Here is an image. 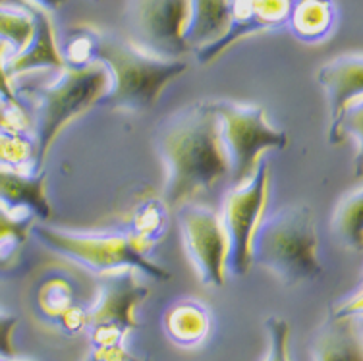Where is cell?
<instances>
[{
  "instance_id": "1",
  "label": "cell",
  "mask_w": 363,
  "mask_h": 361,
  "mask_svg": "<svg viewBox=\"0 0 363 361\" xmlns=\"http://www.w3.org/2000/svg\"><path fill=\"white\" fill-rule=\"evenodd\" d=\"M159 151L167 167L164 199L180 207L230 174L213 101L182 109L162 124Z\"/></svg>"
},
{
  "instance_id": "2",
  "label": "cell",
  "mask_w": 363,
  "mask_h": 361,
  "mask_svg": "<svg viewBox=\"0 0 363 361\" xmlns=\"http://www.w3.org/2000/svg\"><path fill=\"white\" fill-rule=\"evenodd\" d=\"M111 89V76L103 62L87 66H64L52 82L31 89L16 91L20 101L33 104V135L37 141V170L41 172L50 147L72 120L101 103Z\"/></svg>"
},
{
  "instance_id": "3",
  "label": "cell",
  "mask_w": 363,
  "mask_h": 361,
  "mask_svg": "<svg viewBox=\"0 0 363 361\" xmlns=\"http://www.w3.org/2000/svg\"><path fill=\"white\" fill-rule=\"evenodd\" d=\"M252 265L279 278L284 286L315 280L323 274L319 234L313 209L294 203L263 216L252 243Z\"/></svg>"
},
{
  "instance_id": "4",
  "label": "cell",
  "mask_w": 363,
  "mask_h": 361,
  "mask_svg": "<svg viewBox=\"0 0 363 361\" xmlns=\"http://www.w3.org/2000/svg\"><path fill=\"white\" fill-rule=\"evenodd\" d=\"M95 60L105 64L111 76V89L99 104L118 111H151L164 87L188 70L184 60L149 55L111 33H97Z\"/></svg>"
},
{
  "instance_id": "5",
  "label": "cell",
  "mask_w": 363,
  "mask_h": 361,
  "mask_svg": "<svg viewBox=\"0 0 363 361\" xmlns=\"http://www.w3.org/2000/svg\"><path fill=\"white\" fill-rule=\"evenodd\" d=\"M31 236L55 253L103 274L118 269H135L155 280H168L170 272L149 259V240L140 234H99L31 226Z\"/></svg>"
},
{
  "instance_id": "6",
  "label": "cell",
  "mask_w": 363,
  "mask_h": 361,
  "mask_svg": "<svg viewBox=\"0 0 363 361\" xmlns=\"http://www.w3.org/2000/svg\"><path fill=\"white\" fill-rule=\"evenodd\" d=\"M217 112L220 138L228 159V168L234 184L244 182L255 170L265 151H282L290 143L286 132L269 122L261 104L238 101H213Z\"/></svg>"
},
{
  "instance_id": "7",
  "label": "cell",
  "mask_w": 363,
  "mask_h": 361,
  "mask_svg": "<svg viewBox=\"0 0 363 361\" xmlns=\"http://www.w3.org/2000/svg\"><path fill=\"white\" fill-rule=\"evenodd\" d=\"M135 272V269H118L99 274L97 298L87 309L93 354L126 346L128 334L138 327L133 313L149 296V290L138 282Z\"/></svg>"
},
{
  "instance_id": "8",
  "label": "cell",
  "mask_w": 363,
  "mask_h": 361,
  "mask_svg": "<svg viewBox=\"0 0 363 361\" xmlns=\"http://www.w3.org/2000/svg\"><path fill=\"white\" fill-rule=\"evenodd\" d=\"M269 191L271 167L269 160L263 157L255 170L244 182L234 184L224 197L220 221L230 243L228 271L236 277H245L252 267L253 236L265 216Z\"/></svg>"
},
{
  "instance_id": "9",
  "label": "cell",
  "mask_w": 363,
  "mask_h": 361,
  "mask_svg": "<svg viewBox=\"0 0 363 361\" xmlns=\"http://www.w3.org/2000/svg\"><path fill=\"white\" fill-rule=\"evenodd\" d=\"M317 82L327 93L328 143L340 145L350 133H354L357 138V147L362 151V55H342L325 62L317 70Z\"/></svg>"
},
{
  "instance_id": "10",
  "label": "cell",
  "mask_w": 363,
  "mask_h": 361,
  "mask_svg": "<svg viewBox=\"0 0 363 361\" xmlns=\"http://www.w3.org/2000/svg\"><path fill=\"white\" fill-rule=\"evenodd\" d=\"M126 20L132 43L149 55L180 60L189 50L184 41L189 0H128Z\"/></svg>"
},
{
  "instance_id": "11",
  "label": "cell",
  "mask_w": 363,
  "mask_h": 361,
  "mask_svg": "<svg viewBox=\"0 0 363 361\" xmlns=\"http://www.w3.org/2000/svg\"><path fill=\"white\" fill-rule=\"evenodd\" d=\"M180 232L189 261L201 284L220 288L226 282L230 243L224 232L220 213L188 205L180 211Z\"/></svg>"
},
{
  "instance_id": "12",
  "label": "cell",
  "mask_w": 363,
  "mask_h": 361,
  "mask_svg": "<svg viewBox=\"0 0 363 361\" xmlns=\"http://www.w3.org/2000/svg\"><path fill=\"white\" fill-rule=\"evenodd\" d=\"M4 68L10 79H18L29 72H39V70L64 68L62 55L56 45L55 28L45 10L35 8V31H33L31 41L18 55L6 56Z\"/></svg>"
},
{
  "instance_id": "13",
  "label": "cell",
  "mask_w": 363,
  "mask_h": 361,
  "mask_svg": "<svg viewBox=\"0 0 363 361\" xmlns=\"http://www.w3.org/2000/svg\"><path fill=\"white\" fill-rule=\"evenodd\" d=\"M0 205L12 211H28L37 221L50 218L47 172H20L0 167Z\"/></svg>"
},
{
  "instance_id": "14",
  "label": "cell",
  "mask_w": 363,
  "mask_h": 361,
  "mask_svg": "<svg viewBox=\"0 0 363 361\" xmlns=\"http://www.w3.org/2000/svg\"><path fill=\"white\" fill-rule=\"evenodd\" d=\"M232 21V0H189V20L184 41L201 50L220 41Z\"/></svg>"
},
{
  "instance_id": "15",
  "label": "cell",
  "mask_w": 363,
  "mask_h": 361,
  "mask_svg": "<svg viewBox=\"0 0 363 361\" xmlns=\"http://www.w3.org/2000/svg\"><path fill=\"white\" fill-rule=\"evenodd\" d=\"M313 361H363L362 328L354 321L330 319L315 334Z\"/></svg>"
},
{
  "instance_id": "16",
  "label": "cell",
  "mask_w": 363,
  "mask_h": 361,
  "mask_svg": "<svg viewBox=\"0 0 363 361\" xmlns=\"http://www.w3.org/2000/svg\"><path fill=\"white\" fill-rule=\"evenodd\" d=\"M162 327L176 346H199L211 331V315L207 307L196 299H180L168 307L162 317Z\"/></svg>"
},
{
  "instance_id": "17",
  "label": "cell",
  "mask_w": 363,
  "mask_h": 361,
  "mask_svg": "<svg viewBox=\"0 0 363 361\" xmlns=\"http://www.w3.org/2000/svg\"><path fill=\"white\" fill-rule=\"evenodd\" d=\"M35 223L37 218L28 211H12L0 205V274L18 267Z\"/></svg>"
},
{
  "instance_id": "18",
  "label": "cell",
  "mask_w": 363,
  "mask_h": 361,
  "mask_svg": "<svg viewBox=\"0 0 363 361\" xmlns=\"http://www.w3.org/2000/svg\"><path fill=\"white\" fill-rule=\"evenodd\" d=\"M335 21L330 0H294L286 26L298 39L306 43L321 41Z\"/></svg>"
},
{
  "instance_id": "19",
  "label": "cell",
  "mask_w": 363,
  "mask_h": 361,
  "mask_svg": "<svg viewBox=\"0 0 363 361\" xmlns=\"http://www.w3.org/2000/svg\"><path fill=\"white\" fill-rule=\"evenodd\" d=\"M363 189L356 186L336 203L333 213V232L348 250L362 251L363 236Z\"/></svg>"
},
{
  "instance_id": "20",
  "label": "cell",
  "mask_w": 363,
  "mask_h": 361,
  "mask_svg": "<svg viewBox=\"0 0 363 361\" xmlns=\"http://www.w3.org/2000/svg\"><path fill=\"white\" fill-rule=\"evenodd\" d=\"M35 31V8L31 4H0V41L18 55L28 47Z\"/></svg>"
},
{
  "instance_id": "21",
  "label": "cell",
  "mask_w": 363,
  "mask_h": 361,
  "mask_svg": "<svg viewBox=\"0 0 363 361\" xmlns=\"http://www.w3.org/2000/svg\"><path fill=\"white\" fill-rule=\"evenodd\" d=\"M0 167L20 172H39L37 141L33 132L0 128Z\"/></svg>"
},
{
  "instance_id": "22",
  "label": "cell",
  "mask_w": 363,
  "mask_h": 361,
  "mask_svg": "<svg viewBox=\"0 0 363 361\" xmlns=\"http://www.w3.org/2000/svg\"><path fill=\"white\" fill-rule=\"evenodd\" d=\"M267 352L263 361H290V323L284 317L271 315L265 319Z\"/></svg>"
},
{
  "instance_id": "23",
  "label": "cell",
  "mask_w": 363,
  "mask_h": 361,
  "mask_svg": "<svg viewBox=\"0 0 363 361\" xmlns=\"http://www.w3.org/2000/svg\"><path fill=\"white\" fill-rule=\"evenodd\" d=\"M95 43L97 33L91 31H79L70 37L66 47L60 52L62 55L64 66H87L95 60Z\"/></svg>"
},
{
  "instance_id": "24",
  "label": "cell",
  "mask_w": 363,
  "mask_h": 361,
  "mask_svg": "<svg viewBox=\"0 0 363 361\" xmlns=\"http://www.w3.org/2000/svg\"><path fill=\"white\" fill-rule=\"evenodd\" d=\"M72 306H74L72 294L64 282H58V280L52 282V284L47 282L39 292V307L47 317L60 319Z\"/></svg>"
},
{
  "instance_id": "25",
  "label": "cell",
  "mask_w": 363,
  "mask_h": 361,
  "mask_svg": "<svg viewBox=\"0 0 363 361\" xmlns=\"http://www.w3.org/2000/svg\"><path fill=\"white\" fill-rule=\"evenodd\" d=\"M0 128L18 130V132H33V120L26 103L10 104L0 99Z\"/></svg>"
},
{
  "instance_id": "26",
  "label": "cell",
  "mask_w": 363,
  "mask_h": 361,
  "mask_svg": "<svg viewBox=\"0 0 363 361\" xmlns=\"http://www.w3.org/2000/svg\"><path fill=\"white\" fill-rule=\"evenodd\" d=\"M20 323L16 313L0 307V355H18L14 346V333Z\"/></svg>"
},
{
  "instance_id": "27",
  "label": "cell",
  "mask_w": 363,
  "mask_h": 361,
  "mask_svg": "<svg viewBox=\"0 0 363 361\" xmlns=\"http://www.w3.org/2000/svg\"><path fill=\"white\" fill-rule=\"evenodd\" d=\"M10 55V49H8L4 43L0 41V99L4 103L10 104H20L21 101L18 99L14 91V85H12V79L8 77L6 68H4V62H6V56Z\"/></svg>"
},
{
  "instance_id": "28",
  "label": "cell",
  "mask_w": 363,
  "mask_h": 361,
  "mask_svg": "<svg viewBox=\"0 0 363 361\" xmlns=\"http://www.w3.org/2000/svg\"><path fill=\"white\" fill-rule=\"evenodd\" d=\"M28 4L31 6L39 8V10H45V12H49V10H56V8H60L66 2V0H26Z\"/></svg>"
},
{
  "instance_id": "29",
  "label": "cell",
  "mask_w": 363,
  "mask_h": 361,
  "mask_svg": "<svg viewBox=\"0 0 363 361\" xmlns=\"http://www.w3.org/2000/svg\"><path fill=\"white\" fill-rule=\"evenodd\" d=\"M0 361H31V360H23V357H18V355H0Z\"/></svg>"
},
{
  "instance_id": "30",
  "label": "cell",
  "mask_w": 363,
  "mask_h": 361,
  "mask_svg": "<svg viewBox=\"0 0 363 361\" xmlns=\"http://www.w3.org/2000/svg\"><path fill=\"white\" fill-rule=\"evenodd\" d=\"M0 4H28L26 0H0Z\"/></svg>"
},
{
  "instance_id": "31",
  "label": "cell",
  "mask_w": 363,
  "mask_h": 361,
  "mask_svg": "<svg viewBox=\"0 0 363 361\" xmlns=\"http://www.w3.org/2000/svg\"><path fill=\"white\" fill-rule=\"evenodd\" d=\"M85 361H95V357H93V355H89V357H87V360Z\"/></svg>"
}]
</instances>
